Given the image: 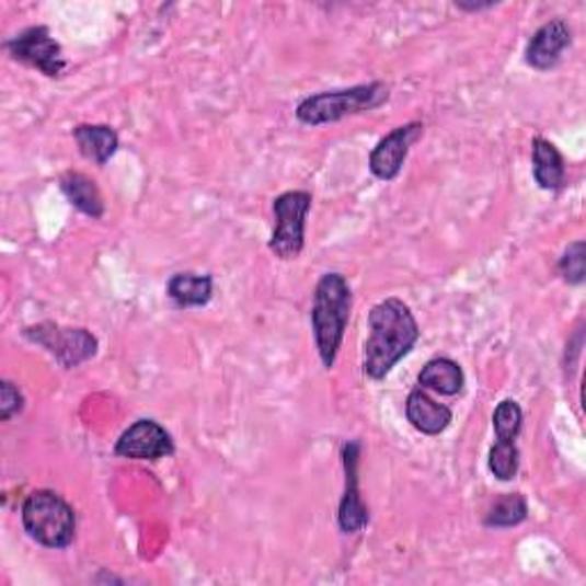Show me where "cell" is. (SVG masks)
<instances>
[{"mask_svg": "<svg viewBox=\"0 0 586 586\" xmlns=\"http://www.w3.org/2000/svg\"><path fill=\"white\" fill-rule=\"evenodd\" d=\"M417 340V319L403 300L386 298L374 305L369 312V340L363 353L365 374L374 380H383L415 348Z\"/></svg>", "mask_w": 586, "mask_h": 586, "instance_id": "6da1fadb", "label": "cell"}, {"mask_svg": "<svg viewBox=\"0 0 586 586\" xmlns=\"http://www.w3.org/2000/svg\"><path fill=\"white\" fill-rule=\"evenodd\" d=\"M353 294L342 273H325L314 289L312 330L319 358L325 369H333L351 321Z\"/></svg>", "mask_w": 586, "mask_h": 586, "instance_id": "7a4b0ae2", "label": "cell"}, {"mask_svg": "<svg viewBox=\"0 0 586 586\" xmlns=\"http://www.w3.org/2000/svg\"><path fill=\"white\" fill-rule=\"evenodd\" d=\"M388 96H390V85L380 81L369 83V85H355L348 90L321 92V94H312L308 99H302L296 108V117L298 122L308 126L335 124L351 115L376 111L378 106L386 104Z\"/></svg>", "mask_w": 586, "mask_h": 586, "instance_id": "3957f363", "label": "cell"}, {"mask_svg": "<svg viewBox=\"0 0 586 586\" xmlns=\"http://www.w3.org/2000/svg\"><path fill=\"white\" fill-rule=\"evenodd\" d=\"M21 520L28 537L44 548L62 550L76 539L73 508L54 491H35L25 497Z\"/></svg>", "mask_w": 586, "mask_h": 586, "instance_id": "277c9868", "label": "cell"}, {"mask_svg": "<svg viewBox=\"0 0 586 586\" xmlns=\"http://www.w3.org/2000/svg\"><path fill=\"white\" fill-rule=\"evenodd\" d=\"M312 209V195L308 191H287L273 199L275 229L268 250L277 260H298L305 248V222Z\"/></svg>", "mask_w": 586, "mask_h": 586, "instance_id": "5b68a950", "label": "cell"}, {"mask_svg": "<svg viewBox=\"0 0 586 586\" xmlns=\"http://www.w3.org/2000/svg\"><path fill=\"white\" fill-rule=\"evenodd\" d=\"M23 335L33 344L44 346L48 353H54L67 369H73L94 358L99 346L96 337L90 335L85 328H62L50 321L25 328Z\"/></svg>", "mask_w": 586, "mask_h": 586, "instance_id": "8992f818", "label": "cell"}, {"mask_svg": "<svg viewBox=\"0 0 586 586\" xmlns=\"http://www.w3.org/2000/svg\"><path fill=\"white\" fill-rule=\"evenodd\" d=\"M5 48L14 60L39 69L44 76H48V79H60L67 69L62 46L54 35H50L46 25L25 28L16 37L8 39Z\"/></svg>", "mask_w": 586, "mask_h": 586, "instance_id": "52a82bcc", "label": "cell"}, {"mask_svg": "<svg viewBox=\"0 0 586 586\" xmlns=\"http://www.w3.org/2000/svg\"><path fill=\"white\" fill-rule=\"evenodd\" d=\"M424 124L422 122H407L403 126H397L392 134H388L380 140L369 154V170L380 182H394L411 147L422 138Z\"/></svg>", "mask_w": 586, "mask_h": 586, "instance_id": "ba28073f", "label": "cell"}, {"mask_svg": "<svg viewBox=\"0 0 586 586\" xmlns=\"http://www.w3.org/2000/svg\"><path fill=\"white\" fill-rule=\"evenodd\" d=\"M115 453L131 458V461H161V458L174 453V443L159 422L138 420L122 433L115 445Z\"/></svg>", "mask_w": 586, "mask_h": 586, "instance_id": "9c48e42d", "label": "cell"}, {"mask_svg": "<svg viewBox=\"0 0 586 586\" xmlns=\"http://www.w3.org/2000/svg\"><path fill=\"white\" fill-rule=\"evenodd\" d=\"M360 451L363 445L358 440H351L342 447L344 497L340 502V527L344 533H358L369 522V512L360 497Z\"/></svg>", "mask_w": 586, "mask_h": 586, "instance_id": "30bf717a", "label": "cell"}, {"mask_svg": "<svg viewBox=\"0 0 586 586\" xmlns=\"http://www.w3.org/2000/svg\"><path fill=\"white\" fill-rule=\"evenodd\" d=\"M571 44H573L571 25L564 19L548 21L531 35L525 48V62L537 71L554 69L559 62H562L566 48Z\"/></svg>", "mask_w": 586, "mask_h": 586, "instance_id": "8fae6325", "label": "cell"}, {"mask_svg": "<svg viewBox=\"0 0 586 586\" xmlns=\"http://www.w3.org/2000/svg\"><path fill=\"white\" fill-rule=\"evenodd\" d=\"M405 417L424 436H440L453 415L445 403L430 399L424 390H413L405 401Z\"/></svg>", "mask_w": 586, "mask_h": 586, "instance_id": "7c38bea8", "label": "cell"}, {"mask_svg": "<svg viewBox=\"0 0 586 586\" xmlns=\"http://www.w3.org/2000/svg\"><path fill=\"white\" fill-rule=\"evenodd\" d=\"M73 140L81 154L96 165H106L119 147L115 129L106 124H79L73 129Z\"/></svg>", "mask_w": 586, "mask_h": 586, "instance_id": "4fadbf2b", "label": "cell"}, {"mask_svg": "<svg viewBox=\"0 0 586 586\" xmlns=\"http://www.w3.org/2000/svg\"><path fill=\"white\" fill-rule=\"evenodd\" d=\"M533 180L543 191H562L566 186V161L545 138H533Z\"/></svg>", "mask_w": 586, "mask_h": 586, "instance_id": "5bb4252c", "label": "cell"}, {"mask_svg": "<svg viewBox=\"0 0 586 586\" xmlns=\"http://www.w3.org/2000/svg\"><path fill=\"white\" fill-rule=\"evenodd\" d=\"M168 298L176 308H204L214 298V277L197 273H176L168 283Z\"/></svg>", "mask_w": 586, "mask_h": 586, "instance_id": "9a60e30c", "label": "cell"}, {"mask_svg": "<svg viewBox=\"0 0 586 586\" xmlns=\"http://www.w3.org/2000/svg\"><path fill=\"white\" fill-rule=\"evenodd\" d=\"M60 191L67 195V199L73 204L76 209L90 218H101L106 214L104 197H101L96 184L83 172H65L60 176Z\"/></svg>", "mask_w": 586, "mask_h": 586, "instance_id": "2e32d148", "label": "cell"}, {"mask_svg": "<svg viewBox=\"0 0 586 586\" xmlns=\"http://www.w3.org/2000/svg\"><path fill=\"white\" fill-rule=\"evenodd\" d=\"M420 386L438 392L443 397H453L463 390L466 374L458 367V363L449 358L428 360L420 374Z\"/></svg>", "mask_w": 586, "mask_h": 586, "instance_id": "e0dca14e", "label": "cell"}, {"mask_svg": "<svg viewBox=\"0 0 586 586\" xmlns=\"http://www.w3.org/2000/svg\"><path fill=\"white\" fill-rule=\"evenodd\" d=\"M527 514H529L527 499L520 493H506L504 497H499L493 504V508L489 512L486 520H483V525L495 527V529L516 527V525L527 520Z\"/></svg>", "mask_w": 586, "mask_h": 586, "instance_id": "ac0fdd59", "label": "cell"}, {"mask_svg": "<svg viewBox=\"0 0 586 586\" xmlns=\"http://www.w3.org/2000/svg\"><path fill=\"white\" fill-rule=\"evenodd\" d=\"M495 438L504 443H518L520 428H522V407L514 399H504L493 415Z\"/></svg>", "mask_w": 586, "mask_h": 586, "instance_id": "d6986e66", "label": "cell"}, {"mask_svg": "<svg viewBox=\"0 0 586 586\" xmlns=\"http://www.w3.org/2000/svg\"><path fill=\"white\" fill-rule=\"evenodd\" d=\"M489 468L499 481H512L518 474L520 468V451L518 443H504L495 440L489 456Z\"/></svg>", "mask_w": 586, "mask_h": 586, "instance_id": "ffe728a7", "label": "cell"}, {"mask_svg": "<svg viewBox=\"0 0 586 586\" xmlns=\"http://www.w3.org/2000/svg\"><path fill=\"white\" fill-rule=\"evenodd\" d=\"M559 273L568 285H582L586 277V243L575 241L566 248V252L559 260Z\"/></svg>", "mask_w": 586, "mask_h": 586, "instance_id": "44dd1931", "label": "cell"}, {"mask_svg": "<svg viewBox=\"0 0 586 586\" xmlns=\"http://www.w3.org/2000/svg\"><path fill=\"white\" fill-rule=\"evenodd\" d=\"M21 411H23L21 390L14 383H10V380H3V383H0V420L10 422Z\"/></svg>", "mask_w": 586, "mask_h": 586, "instance_id": "7402d4cb", "label": "cell"}, {"mask_svg": "<svg viewBox=\"0 0 586 586\" xmlns=\"http://www.w3.org/2000/svg\"><path fill=\"white\" fill-rule=\"evenodd\" d=\"M456 8H458V10H466V12H481V10H491V8H495V3H463V0H458Z\"/></svg>", "mask_w": 586, "mask_h": 586, "instance_id": "603a6c76", "label": "cell"}]
</instances>
